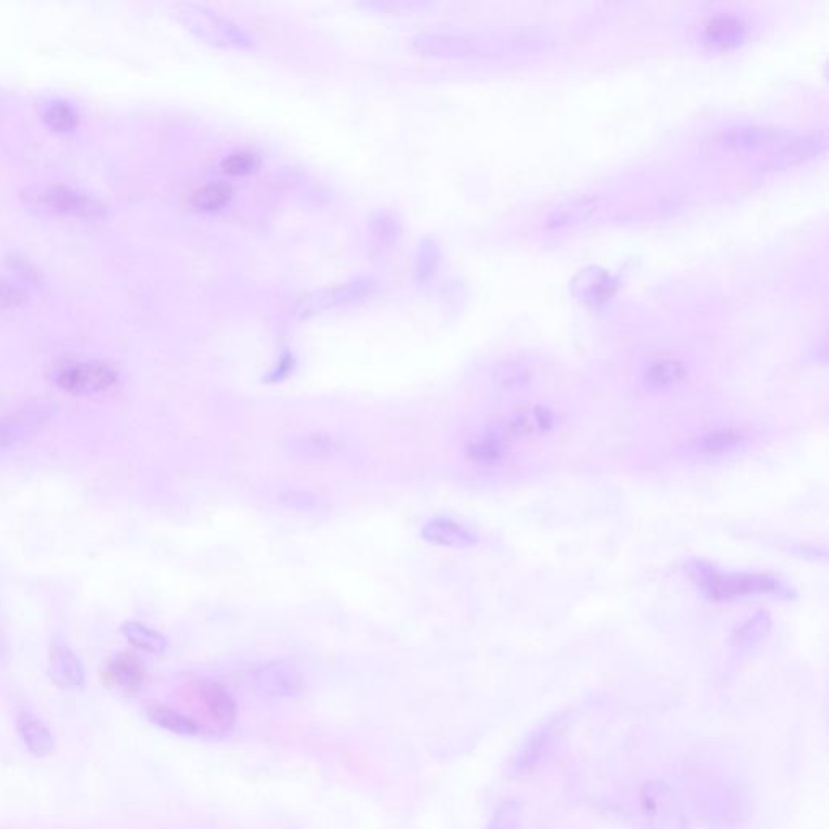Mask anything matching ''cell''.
<instances>
[{"mask_svg": "<svg viewBox=\"0 0 829 829\" xmlns=\"http://www.w3.org/2000/svg\"><path fill=\"white\" fill-rule=\"evenodd\" d=\"M689 574L715 601H731L749 595L783 596L784 587L771 575L765 574H721L715 567L695 562L690 564Z\"/></svg>", "mask_w": 829, "mask_h": 829, "instance_id": "cell-1", "label": "cell"}, {"mask_svg": "<svg viewBox=\"0 0 829 829\" xmlns=\"http://www.w3.org/2000/svg\"><path fill=\"white\" fill-rule=\"evenodd\" d=\"M26 205L43 211V213L60 214V216L77 217L96 221L107 216V206L90 193L64 185H47V187L26 188L23 192Z\"/></svg>", "mask_w": 829, "mask_h": 829, "instance_id": "cell-2", "label": "cell"}, {"mask_svg": "<svg viewBox=\"0 0 829 829\" xmlns=\"http://www.w3.org/2000/svg\"><path fill=\"white\" fill-rule=\"evenodd\" d=\"M57 386L72 396H96L114 387L119 373L104 362H73L56 371Z\"/></svg>", "mask_w": 829, "mask_h": 829, "instance_id": "cell-3", "label": "cell"}, {"mask_svg": "<svg viewBox=\"0 0 829 829\" xmlns=\"http://www.w3.org/2000/svg\"><path fill=\"white\" fill-rule=\"evenodd\" d=\"M255 684L268 697L290 698L302 692L305 679L294 664L271 661L256 671Z\"/></svg>", "mask_w": 829, "mask_h": 829, "instance_id": "cell-4", "label": "cell"}, {"mask_svg": "<svg viewBox=\"0 0 829 829\" xmlns=\"http://www.w3.org/2000/svg\"><path fill=\"white\" fill-rule=\"evenodd\" d=\"M49 674L60 689L77 690L85 685L86 674L80 658L67 645L52 643L49 653Z\"/></svg>", "mask_w": 829, "mask_h": 829, "instance_id": "cell-5", "label": "cell"}, {"mask_svg": "<svg viewBox=\"0 0 829 829\" xmlns=\"http://www.w3.org/2000/svg\"><path fill=\"white\" fill-rule=\"evenodd\" d=\"M41 409H25L0 418V449H9L31 438L46 423Z\"/></svg>", "mask_w": 829, "mask_h": 829, "instance_id": "cell-6", "label": "cell"}, {"mask_svg": "<svg viewBox=\"0 0 829 829\" xmlns=\"http://www.w3.org/2000/svg\"><path fill=\"white\" fill-rule=\"evenodd\" d=\"M421 538L431 545L454 549L472 548L478 543L472 530L451 519H434L426 523L421 528Z\"/></svg>", "mask_w": 829, "mask_h": 829, "instance_id": "cell-7", "label": "cell"}, {"mask_svg": "<svg viewBox=\"0 0 829 829\" xmlns=\"http://www.w3.org/2000/svg\"><path fill=\"white\" fill-rule=\"evenodd\" d=\"M200 695L205 703L209 716L219 727H232L237 721V703L224 685L216 681H203L200 684Z\"/></svg>", "mask_w": 829, "mask_h": 829, "instance_id": "cell-8", "label": "cell"}, {"mask_svg": "<svg viewBox=\"0 0 829 829\" xmlns=\"http://www.w3.org/2000/svg\"><path fill=\"white\" fill-rule=\"evenodd\" d=\"M745 31H747V25L742 18L732 13H721L706 22L703 38L710 46L727 49V47L742 43Z\"/></svg>", "mask_w": 829, "mask_h": 829, "instance_id": "cell-9", "label": "cell"}, {"mask_svg": "<svg viewBox=\"0 0 829 829\" xmlns=\"http://www.w3.org/2000/svg\"><path fill=\"white\" fill-rule=\"evenodd\" d=\"M17 727L20 737L23 739V744L35 757H47L56 749V739H54L51 729L41 719L31 715L28 711H23L18 715Z\"/></svg>", "mask_w": 829, "mask_h": 829, "instance_id": "cell-10", "label": "cell"}, {"mask_svg": "<svg viewBox=\"0 0 829 829\" xmlns=\"http://www.w3.org/2000/svg\"><path fill=\"white\" fill-rule=\"evenodd\" d=\"M341 443L329 434H308L290 439L285 451L290 457L300 460L328 459L341 452Z\"/></svg>", "mask_w": 829, "mask_h": 829, "instance_id": "cell-11", "label": "cell"}, {"mask_svg": "<svg viewBox=\"0 0 829 829\" xmlns=\"http://www.w3.org/2000/svg\"><path fill=\"white\" fill-rule=\"evenodd\" d=\"M507 443L496 431H486L477 438L470 439L467 444V457L477 465H496L506 455Z\"/></svg>", "mask_w": 829, "mask_h": 829, "instance_id": "cell-12", "label": "cell"}, {"mask_svg": "<svg viewBox=\"0 0 829 829\" xmlns=\"http://www.w3.org/2000/svg\"><path fill=\"white\" fill-rule=\"evenodd\" d=\"M107 677L115 685H119L120 689L133 692V690L140 689L145 682V668L140 663V659L128 653H122L107 664Z\"/></svg>", "mask_w": 829, "mask_h": 829, "instance_id": "cell-13", "label": "cell"}, {"mask_svg": "<svg viewBox=\"0 0 829 829\" xmlns=\"http://www.w3.org/2000/svg\"><path fill=\"white\" fill-rule=\"evenodd\" d=\"M685 376H687V368L684 363L677 362V360H659L648 366L643 375V383L648 389L664 391V389H671L681 384Z\"/></svg>", "mask_w": 829, "mask_h": 829, "instance_id": "cell-14", "label": "cell"}, {"mask_svg": "<svg viewBox=\"0 0 829 829\" xmlns=\"http://www.w3.org/2000/svg\"><path fill=\"white\" fill-rule=\"evenodd\" d=\"M148 718L151 723L166 731L174 732L177 736L193 737L200 734V726L195 719L167 706L158 705L149 708Z\"/></svg>", "mask_w": 829, "mask_h": 829, "instance_id": "cell-15", "label": "cell"}, {"mask_svg": "<svg viewBox=\"0 0 829 829\" xmlns=\"http://www.w3.org/2000/svg\"><path fill=\"white\" fill-rule=\"evenodd\" d=\"M122 634L125 635L128 642L132 643L133 647L146 651V653H153V655H162L167 650V645H169L164 635L159 634L156 630L149 629L140 622H127V624L122 625Z\"/></svg>", "mask_w": 829, "mask_h": 829, "instance_id": "cell-16", "label": "cell"}, {"mask_svg": "<svg viewBox=\"0 0 829 829\" xmlns=\"http://www.w3.org/2000/svg\"><path fill=\"white\" fill-rule=\"evenodd\" d=\"M744 444V434L732 428L710 431L698 441V451L708 457H718Z\"/></svg>", "mask_w": 829, "mask_h": 829, "instance_id": "cell-17", "label": "cell"}, {"mask_svg": "<svg viewBox=\"0 0 829 829\" xmlns=\"http://www.w3.org/2000/svg\"><path fill=\"white\" fill-rule=\"evenodd\" d=\"M574 287L575 290H582L580 297L593 300V302H600V300H606V298L611 297L613 282H611V277L608 274L593 269L591 273L590 271H585V273L580 274Z\"/></svg>", "mask_w": 829, "mask_h": 829, "instance_id": "cell-18", "label": "cell"}, {"mask_svg": "<svg viewBox=\"0 0 829 829\" xmlns=\"http://www.w3.org/2000/svg\"><path fill=\"white\" fill-rule=\"evenodd\" d=\"M43 119L56 132H70L78 124V114L72 104L54 101L43 109Z\"/></svg>", "mask_w": 829, "mask_h": 829, "instance_id": "cell-19", "label": "cell"}, {"mask_svg": "<svg viewBox=\"0 0 829 829\" xmlns=\"http://www.w3.org/2000/svg\"><path fill=\"white\" fill-rule=\"evenodd\" d=\"M229 193V187H226L224 183H211V185L200 188L193 195V205L198 209H203V211H213V209H219L226 203Z\"/></svg>", "mask_w": 829, "mask_h": 829, "instance_id": "cell-20", "label": "cell"}, {"mask_svg": "<svg viewBox=\"0 0 829 829\" xmlns=\"http://www.w3.org/2000/svg\"><path fill=\"white\" fill-rule=\"evenodd\" d=\"M279 502L287 509L300 512L323 511L326 507L323 499L316 498L315 494L308 491H287L279 498Z\"/></svg>", "mask_w": 829, "mask_h": 829, "instance_id": "cell-21", "label": "cell"}, {"mask_svg": "<svg viewBox=\"0 0 829 829\" xmlns=\"http://www.w3.org/2000/svg\"><path fill=\"white\" fill-rule=\"evenodd\" d=\"M256 164H258L256 154L250 153V151H239V153H234L232 156H229L224 161V164H222V167H224V171L227 174L245 175L253 171Z\"/></svg>", "mask_w": 829, "mask_h": 829, "instance_id": "cell-22", "label": "cell"}, {"mask_svg": "<svg viewBox=\"0 0 829 829\" xmlns=\"http://www.w3.org/2000/svg\"><path fill=\"white\" fill-rule=\"evenodd\" d=\"M26 300H28V294L25 289L0 277V310L20 307Z\"/></svg>", "mask_w": 829, "mask_h": 829, "instance_id": "cell-23", "label": "cell"}, {"mask_svg": "<svg viewBox=\"0 0 829 829\" xmlns=\"http://www.w3.org/2000/svg\"><path fill=\"white\" fill-rule=\"evenodd\" d=\"M514 817V808L511 805H502L489 829H512L514 828Z\"/></svg>", "mask_w": 829, "mask_h": 829, "instance_id": "cell-24", "label": "cell"}]
</instances>
